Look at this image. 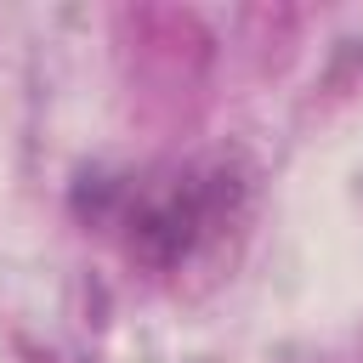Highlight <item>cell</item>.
I'll return each mask as SVG.
<instances>
[{"mask_svg":"<svg viewBox=\"0 0 363 363\" xmlns=\"http://www.w3.org/2000/svg\"><path fill=\"white\" fill-rule=\"evenodd\" d=\"M238 210H244V176L227 159L147 164L91 187V216L125 244L130 261L153 272L187 267L238 221Z\"/></svg>","mask_w":363,"mask_h":363,"instance_id":"cell-1","label":"cell"}]
</instances>
